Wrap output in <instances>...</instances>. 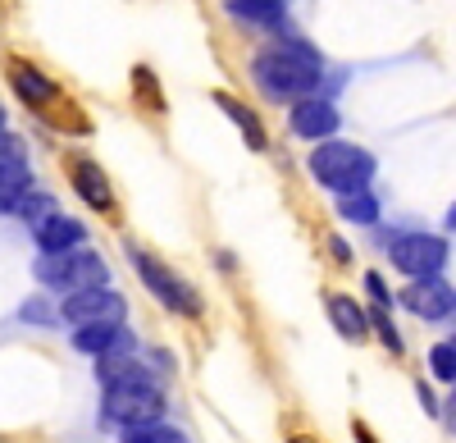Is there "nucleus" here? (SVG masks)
Wrapping results in <instances>:
<instances>
[{"mask_svg":"<svg viewBox=\"0 0 456 443\" xmlns=\"http://www.w3.org/2000/svg\"><path fill=\"white\" fill-rule=\"evenodd\" d=\"M10 83H14V92H19L28 105H51V101L60 96L46 73H42V69H32V64H23V60L10 64Z\"/></svg>","mask_w":456,"mask_h":443,"instance_id":"14","label":"nucleus"},{"mask_svg":"<svg viewBox=\"0 0 456 443\" xmlns=\"http://www.w3.org/2000/svg\"><path fill=\"white\" fill-rule=\"evenodd\" d=\"M228 14L247 19L256 28H279L283 23V0H228Z\"/></svg>","mask_w":456,"mask_h":443,"instance_id":"16","label":"nucleus"},{"mask_svg":"<svg viewBox=\"0 0 456 443\" xmlns=\"http://www.w3.org/2000/svg\"><path fill=\"white\" fill-rule=\"evenodd\" d=\"M69 178H73V193H78L92 210H110L114 193H110V178L101 174V165H96V160H73Z\"/></svg>","mask_w":456,"mask_h":443,"instance_id":"12","label":"nucleus"},{"mask_svg":"<svg viewBox=\"0 0 456 443\" xmlns=\"http://www.w3.org/2000/svg\"><path fill=\"white\" fill-rule=\"evenodd\" d=\"M128 256H133L137 275L146 279V288L156 292V298H160L169 311H178V316H201V298H197V288L187 283V279H178L169 266H160L156 256L142 251V247H133V242H128Z\"/></svg>","mask_w":456,"mask_h":443,"instance_id":"5","label":"nucleus"},{"mask_svg":"<svg viewBox=\"0 0 456 443\" xmlns=\"http://www.w3.org/2000/svg\"><path fill=\"white\" fill-rule=\"evenodd\" d=\"M311 174L324 183V188H333L338 197L361 193L370 183V174H374V156L361 152V146H347V142H324L311 156Z\"/></svg>","mask_w":456,"mask_h":443,"instance_id":"3","label":"nucleus"},{"mask_svg":"<svg viewBox=\"0 0 456 443\" xmlns=\"http://www.w3.org/2000/svg\"><path fill=\"white\" fill-rule=\"evenodd\" d=\"M215 101H219V110H228V115H233V124L247 133V142L256 146V152H265V128H260V119L251 115V110H247V105H238L233 96H215Z\"/></svg>","mask_w":456,"mask_h":443,"instance_id":"19","label":"nucleus"},{"mask_svg":"<svg viewBox=\"0 0 456 443\" xmlns=\"http://www.w3.org/2000/svg\"><path fill=\"white\" fill-rule=\"evenodd\" d=\"M124 443H187L183 430L156 421V425H137V430H124Z\"/></svg>","mask_w":456,"mask_h":443,"instance_id":"20","label":"nucleus"},{"mask_svg":"<svg viewBox=\"0 0 456 443\" xmlns=\"http://www.w3.org/2000/svg\"><path fill=\"white\" fill-rule=\"evenodd\" d=\"M447 229H456V206L447 210Z\"/></svg>","mask_w":456,"mask_h":443,"instance_id":"27","label":"nucleus"},{"mask_svg":"<svg viewBox=\"0 0 456 443\" xmlns=\"http://www.w3.org/2000/svg\"><path fill=\"white\" fill-rule=\"evenodd\" d=\"M60 316L69 324H78V329H87V324H124L128 302L119 298V292H110V288H92V292H73V298H64Z\"/></svg>","mask_w":456,"mask_h":443,"instance_id":"7","label":"nucleus"},{"mask_svg":"<svg viewBox=\"0 0 456 443\" xmlns=\"http://www.w3.org/2000/svg\"><path fill=\"white\" fill-rule=\"evenodd\" d=\"M338 215L342 219H352V225H374L379 219V201H374V193H342L338 197Z\"/></svg>","mask_w":456,"mask_h":443,"instance_id":"17","label":"nucleus"},{"mask_svg":"<svg viewBox=\"0 0 456 443\" xmlns=\"http://www.w3.org/2000/svg\"><path fill=\"white\" fill-rule=\"evenodd\" d=\"M329 247H333V256H338V261H352V247H347V242H342V238H333Z\"/></svg>","mask_w":456,"mask_h":443,"instance_id":"25","label":"nucleus"},{"mask_svg":"<svg viewBox=\"0 0 456 443\" xmlns=\"http://www.w3.org/2000/svg\"><path fill=\"white\" fill-rule=\"evenodd\" d=\"M14 215H19L23 225L37 234V229L46 225V219H55V215H60V206H55V197H46V193H28V197H23V206H19Z\"/></svg>","mask_w":456,"mask_h":443,"instance_id":"18","label":"nucleus"},{"mask_svg":"<svg viewBox=\"0 0 456 443\" xmlns=\"http://www.w3.org/2000/svg\"><path fill=\"white\" fill-rule=\"evenodd\" d=\"M0 137H5V110H0Z\"/></svg>","mask_w":456,"mask_h":443,"instance_id":"28","label":"nucleus"},{"mask_svg":"<svg viewBox=\"0 0 456 443\" xmlns=\"http://www.w3.org/2000/svg\"><path fill=\"white\" fill-rule=\"evenodd\" d=\"M124 339H133L124 324H87V329H78V334H73V348L92 352V357L101 361V357H110L114 348H119Z\"/></svg>","mask_w":456,"mask_h":443,"instance_id":"15","label":"nucleus"},{"mask_svg":"<svg viewBox=\"0 0 456 443\" xmlns=\"http://www.w3.org/2000/svg\"><path fill=\"white\" fill-rule=\"evenodd\" d=\"M101 416L124 425V430H137V425H156L165 416V393L156 384H119V389H105V402H101Z\"/></svg>","mask_w":456,"mask_h":443,"instance_id":"4","label":"nucleus"},{"mask_svg":"<svg viewBox=\"0 0 456 443\" xmlns=\"http://www.w3.org/2000/svg\"><path fill=\"white\" fill-rule=\"evenodd\" d=\"M393 270H402L406 279H438V270L447 266V242L438 234H402L388 247Z\"/></svg>","mask_w":456,"mask_h":443,"instance_id":"6","label":"nucleus"},{"mask_svg":"<svg viewBox=\"0 0 456 443\" xmlns=\"http://www.w3.org/2000/svg\"><path fill=\"white\" fill-rule=\"evenodd\" d=\"M356 439H361V443H374V434H370L365 425H356Z\"/></svg>","mask_w":456,"mask_h":443,"instance_id":"26","label":"nucleus"},{"mask_svg":"<svg viewBox=\"0 0 456 443\" xmlns=\"http://www.w3.org/2000/svg\"><path fill=\"white\" fill-rule=\"evenodd\" d=\"M429 365H434V375H438V380L456 384V343H438V348L429 352Z\"/></svg>","mask_w":456,"mask_h":443,"instance_id":"22","label":"nucleus"},{"mask_svg":"<svg viewBox=\"0 0 456 443\" xmlns=\"http://www.w3.org/2000/svg\"><path fill=\"white\" fill-rule=\"evenodd\" d=\"M32 238H37V247H42V256H64V251H78L83 247L87 229L78 225V219H69V215H55Z\"/></svg>","mask_w":456,"mask_h":443,"instance_id":"11","label":"nucleus"},{"mask_svg":"<svg viewBox=\"0 0 456 443\" xmlns=\"http://www.w3.org/2000/svg\"><path fill=\"white\" fill-rule=\"evenodd\" d=\"M370 324L379 329V339H384V348H388L393 357H402V334H397V324L388 320V311H384V307H374V311H370Z\"/></svg>","mask_w":456,"mask_h":443,"instance_id":"21","label":"nucleus"},{"mask_svg":"<svg viewBox=\"0 0 456 443\" xmlns=\"http://www.w3.org/2000/svg\"><path fill=\"white\" fill-rule=\"evenodd\" d=\"M452 343H456V339H452Z\"/></svg>","mask_w":456,"mask_h":443,"instance_id":"30","label":"nucleus"},{"mask_svg":"<svg viewBox=\"0 0 456 443\" xmlns=\"http://www.w3.org/2000/svg\"><path fill=\"white\" fill-rule=\"evenodd\" d=\"M397 302L420 320H447L456 311V288L447 279H411Z\"/></svg>","mask_w":456,"mask_h":443,"instance_id":"9","label":"nucleus"},{"mask_svg":"<svg viewBox=\"0 0 456 443\" xmlns=\"http://www.w3.org/2000/svg\"><path fill=\"white\" fill-rule=\"evenodd\" d=\"M288 443H311V439H288Z\"/></svg>","mask_w":456,"mask_h":443,"instance_id":"29","label":"nucleus"},{"mask_svg":"<svg viewBox=\"0 0 456 443\" xmlns=\"http://www.w3.org/2000/svg\"><path fill=\"white\" fill-rule=\"evenodd\" d=\"M338 110L320 96H306V101H297L292 105V133L297 137H306V142H320V137H333L338 133Z\"/></svg>","mask_w":456,"mask_h":443,"instance_id":"10","label":"nucleus"},{"mask_svg":"<svg viewBox=\"0 0 456 443\" xmlns=\"http://www.w3.org/2000/svg\"><path fill=\"white\" fill-rule=\"evenodd\" d=\"M28 188H32V174H28L23 142L19 137H0V210L14 215L23 206Z\"/></svg>","mask_w":456,"mask_h":443,"instance_id":"8","label":"nucleus"},{"mask_svg":"<svg viewBox=\"0 0 456 443\" xmlns=\"http://www.w3.org/2000/svg\"><path fill=\"white\" fill-rule=\"evenodd\" d=\"M365 292H370V298H374V307H393V298H388V288H384V279H379V275H365Z\"/></svg>","mask_w":456,"mask_h":443,"instance_id":"23","label":"nucleus"},{"mask_svg":"<svg viewBox=\"0 0 456 443\" xmlns=\"http://www.w3.org/2000/svg\"><path fill=\"white\" fill-rule=\"evenodd\" d=\"M329 320L347 343H365V334H370V316L356 307V298H342V292L329 298Z\"/></svg>","mask_w":456,"mask_h":443,"instance_id":"13","label":"nucleus"},{"mask_svg":"<svg viewBox=\"0 0 456 443\" xmlns=\"http://www.w3.org/2000/svg\"><path fill=\"white\" fill-rule=\"evenodd\" d=\"M37 283H46L55 292H92V288H105L110 270L96 251H64V256H37V266H32Z\"/></svg>","mask_w":456,"mask_h":443,"instance_id":"2","label":"nucleus"},{"mask_svg":"<svg viewBox=\"0 0 456 443\" xmlns=\"http://www.w3.org/2000/svg\"><path fill=\"white\" fill-rule=\"evenodd\" d=\"M320 51H311L306 42H279L274 51H260L251 64V78L256 87L270 96V101H306L320 87Z\"/></svg>","mask_w":456,"mask_h":443,"instance_id":"1","label":"nucleus"},{"mask_svg":"<svg viewBox=\"0 0 456 443\" xmlns=\"http://www.w3.org/2000/svg\"><path fill=\"white\" fill-rule=\"evenodd\" d=\"M415 393H420V407H425L429 416H438V398L429 393V384H420V389H415Z\"/></svg>","mask_w":456,"mask_h":443,"instance_id":"24","label":"nucleus"}]
</instances>
